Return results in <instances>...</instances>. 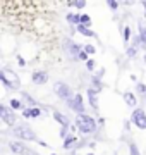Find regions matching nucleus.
Masks as SVG:
<instances>
[{
  "label": "nucleus",
  "instance_id": "obj_1",
  "mask_svg": "<svg viewBox=\"0 0 146 155\" xmlns=\"http://www.w3.org/2000/svg\"><path fill=\"white\" fill-rule=\"evenodd\" d=\"M74 124H76V127H78V133L81 134V136H90L91 133H95L96 127H98L96 119H95V117H91V116H88V114L76 116Z\"/></svg>",
  "mask_w": 146,
  "mask_h": 155
},
{
  "label": "nucleus",
  "instance_id": "obj_2",
  "mask_svg": "<svg viewBox=\"0 0 146 155\" xmlns=\"http://www.w3.org/2000/svg\"><path fill=\"white\" fill-rule=\"evenodd\" d=\"M11 134L19 141H36L38 143V136L34 133V129L28 124H17L11 129Z\"/></svg>",
  "mask_w": 146,
  "mask_h": 155
},
{
  "label": "nucleus",
  "instance_id": "obj_3",
  "mask_svg": "<svg viewBox=\"0 0 146 155\" xmlns=\"http://www.w3.org/2000/svg\"><path fill=\"white\" fill-rule=\"evenodd\" d=\"M0 81L4 83V86H5L7 90H11V91L21 88V79L17 76V72L11 71V69H7V67H2V69H0Z\"/></svg>",
  "mask_w": 146,
  "mask_h": 155
},
{
  "label": "nucleus",
  "instance_id": "obj_4",
  "mask_svg": "<svg viewBox=\"0 0 146 155\" xmlns=\"http://www.w3.org/2000/svg\"><path fill=\"white\" fill-rule=\"evenodd\" d=\"M62 47H64V52L69 55V59H71V61L78 62L79 61V54L83 52V47H84V45L76 43V41H74V40H71V38H64Z\"/></svg>",
  "mask_w": 146,
  "mask_h": 155
},
{
  "label": "nucleus",
  "instance_id": "obj_5",
  "mask_svg": "<svg viewBox=\"0 0 146 155\" xmlns=\"http://www.w3.org/2000/svg\"><path fill=\"white\" fill-rule=\"evenodd\" d=\"M53 91H55L57 97L60 100H64L65 104H67L71 98H74V95H76V91H74L67 83H64V81H57V83L53 84Z\"/></svg>",
  "mask_w": 146,
  "mask_h": 155
},
{
  "label": "nucleus",
  "instance_id": "obj_6",
  "mask_svg": "<svg viewBox=\"0 0 146 155\" xmlns=\"http://www.w3.org/2000/svg\"><path fill=\"white\" fill-rule=\"evenodd\" d=\"M0 119L4 121V124H7V126H17V116H16V112L12 110L9 105H5V104H2L0 105Z\"/></svg>",
  "mask_w": 146,
  "mask_h": 155
},
{
  "label": "nucleus",
  "instance_id": "obj_7",
  "mask_svg": "<svg viewBox=\"0 0 146 155\" xmlns=\"http://www.w3.org/2000/svg\"><path fill=\"white\" fill-rule=\"evenodd\" d=\"M129 122L132 126H136L138 129H146V112H144V109H143V107L134 109L132 114H131Z\"/></svg>",
  "mask_w": 146,
  "mask_h": 155
},
{
  "label": "nucleus",
  "instance_id": "obj_8",
  "mask_svg": "<svg viewBox=\"0 0 146 155\" xmlns=\"http://www.w3.org/2000/svg\"><path fill=\"white\" fill-rule=\"evenodd\" d=\"M67 107L72 112H76V116H81V114H86V107H84V100H83V95L76 93L74 98H71L67 102Z\"/></svg>",
  "mask_w": 146,
  "mask_h": 155
},
{
  "label": "nucleus",
  "instance_id": "obj_9",
  "mask_svg": "<svg viewBox=\"0 0 146 155\" xmlns=\"http://www.w3.org/2000/svg\"><path fill=\"white\" fill-rule=\"evenodd\" d=\"M86 95H88V102H90V107L93 109L95 112H98V109H100V102H98V91H96L95 88H88L86 90Z\"/></svg>",
  "mask_w": 146,
  "mask_h": 155
},
{
  "label": "nucleus",
  "instance_id": "obj_10",
  "mask_svg": "<svg viewBox=\"0 0 146 155\" xmlns=\"http://www.w3.org/2000/svg\"><path fill=\"white\" fill-rule=\"evenodd\" d=\"M31 81H33V84H38V86L46 84L48 83V72L46 71H34L31 74Z\"/></svg>",
  "mask_w": 146,
  "mask_h": 155
},
{
  "label": "nucleus",
  "instance_id": "obj_11",
  "mask_svg": "<svg viewBox=\"0 0 146 155\" xmlns=\"http://www.w3.org/2000/svg\"><path fill=\"white\" fill-rule=\"evenodd\" d=\"M122 98H124V102H125V105L131 107L132 110H134V109H138V105H139V104H138V97H136L134 91H124Z\"/></svg>",
  "mask_w": 146,
  "mask_h": 155
},
{
  "label": "nucleus",
  "instance_id": "obj_12",
  "mask_svg": "<svg viewBox=\"0 0 146 155\" xmlns=\"http://www.w3.org/2000/svg\"><path fill=\"white\" fill-rule=\"evenodd\" d=\"M53 119H55V122H59L60 124V127H71L72 126V122H71V119H69L65 114H62V112H59V110H53Z\"/></svg>",
  "mask_w": 146,
  "mask_h": 155
},
{
  "label": "nucleus",
  "instance_id": "obj_13",
  "mask_svg": "<svg viewBox=\"0 0 146 155\" xmlns=\"http://www.w3.org/2000/svg\"><path fill=\"white\" fill-rule=\"evenodd\" d=\"M9 148H11V152L12 153H17V155H23L24 152H28V148L24 147V143L23 141H19V140H12L11 143H9Z\"/></svg>",
  "mask_w": 146,
  "mask_h": 155
},
{
  "label": "nucleus",
  "instance_id": "obj_14",
  "mask_svg": "<svg viewBox=\"0 0 146 155\" xmlns=\"http://www.w3.org/2000/svg\"><path fill=\"white\" fill-rule=\"evenodd\" d=\"M21 100H23L24 107L28 105L29 109H34V107H38V102L31 97V95L28 93V91H21Z\"/></svg>",
  "mask_w": 146,
  "mask_h": 155
},
{
  "label": "nucleus",
  "instance_id": "obj_15",
  "mask_svg": "<svg viewBox=\"0 0 146 155\" xmlns=\"http://www.w3.org/2000/svg\"><path fill=\"white\" fill-rule=\"evenodd\" d=\"M65 21H67L71 26L78 28L79 24H81V14H78V12H67V16H65Z\"/></svg>",
  "mask_w": 146,
  "mask_h": 155
},
{
  "label": "nucleus",
  "instance_id": "obj_16",
  "mask_svg": "<svg viewBox=\"0 0 146 155\" xmlns=\"http://www.w3.org/2000/svg\"><path fill=\"white\" fill-rule=\"evenodd\" d=\"M76 31H78L79 35H83V36H88V38H96V33L93 31L91 28H86V26H83V24H79L78 28H76Z\"/></svg>",
  "mask_w": 146,
  "mask_h": 155
},
{
  "label": "nucleus",
  "instance_id": "obj_17",
  "mask_svg": "<svg viewBox=\"0 0 146 155\" xmlns=\"http://www.w3.org/2000/svg\"><path fill=\"white\" fill-rule=\"evenodd\" d=\"M78 136H76V134H71V136H69V138H65L64 140V145H62V147H64V148L65 150H71V148H76V145H78Z\"/></svg>",
  "mask_w": 146,
  "mask_h": 155
},
{
  "label": "nucleus",
  "instance_id": "obj_18",
  "mask_svg": "<svg viewBox=\"0 0 146 155\" xmlns=\"http://www.w3.org/2000/svg\"><path fill=\"white\" fill-rule=\"evenodd\" d=\"M9 107H11L14 112H16V110L23 112L24 109H26V107H24V104H23V100H19V98H11V100H9Z\"/></svg>",
  "mask_w": 146,
  "mask_h": 155
},
{
  "label": "nucleus",
  "instance_id": "obj_19",
  "mask_svg": "<svg viewBox=\"0 0 146 155\" xmlns=\"http://www.w3.org/2000/svg\"><path fill=\"white\" fill-rule=\"evenodd\" d=\"M91 88H95L98 93L103 90V83H101V78L100 76H93V78H91Z\"/></svg>",
  "mask_w": 146,
  "mask_h": 155
},
{
  "label": "nucleus",
  "instance_id": "obj_20",
  "mask_svg": "<svg viewBox=\"0 0 146 155\" xmlns=\"http://www.w3.org/2000/svg\"><path fill=\"white\" fill-rule=\"evenodd\" d=\"M65 5H67V7H76V9H84L86 2H84V0H69Z\"/></svg>",
  "mask_w": 146,
  "mask_h": 155
},
{
  "label": "nucleus",
  "instance_id": "obj_21",
  "mask_svg": "<svg viewBox=\"0 0 146 155\" xmlns=\"http://www.w3.org/2000/svg\"><path fill=\"white\" fill-rule=\"evenodd\" d=\"M122 40H124V43H125V45L129 43V40H131V28H129V26H124V29H122Z\"/></svg>",
  "mask_w": 146,
  "mask_h": 155
},
{
  "label": "nucleus",
  "instance_id": "obj_22",
  "mask_svg": "<svg viewBox=\"0 0 146 155\" xmlns=\"http://www.w3.org/2000/svg\"><path fill=\"white\" fill-rule=\"evenodd\" d=\"M139 40L143 47H146V26L144 24H139Z\"/></svg>",
  "mask_w": 146,
  "mask_h": 155
},
{
  "label": "nucleus",
  "instance_id": "obj_23",
  "mask_svg": "<svg viewBox=\"0 0 146 155\" xmlns=\"http://www.w3.org/2000/svg\"><path fill=\"white\" fill-rule=\"evenodd\" d=\"M81 24L83 26H86V28H91V16H88V14H81Z\"/></svg>",
  "mask_w": 146,
  "mask_h": 155
},
{
  "label": "nucleus",
  "instance_id": "obj_24",
  "mask_svg": "<svg viewBox=\"0 0 146 155\" xmlns=\"http://www.w3.org/2000/svg\"><path fill=\"white\" fill-rule=\"evenodd\" d=\"M129 155H141V152H139V148H138V145L134 143V141H129Z\"/></svg>",
  "mask_w": 146,
  "mask_h": 155
},
{
  "label": "nucleus",
  "instance_id": "obj_25",
  "mask_svg": "<svg viewBox=\"0 0 146 155\" xmlns=\"http://www.w3.org/2000/svg\"><path fill=\"white\" fill-rule=\"evenodd\" d=\"M136 91H138V95H141L143 98H146V84L144 83H138L136 84Z\"/></svg>",
  "mask_w": 146,
  "mask_h": 155
},
{
  "label": "nucleus",
  "instance_id": "obj_26",
  "mask_svg": "<svg viewBox=\"0 0 146 155\" xmlns=\"http://www.w3.org/2000/svg\"><path fill=\"white\" fill-rule=\"evenodd\" d=\"M107 7H108L112 12H115L119 7H120V2H117V0H108V2H107Z\"/></svg>",
  "mask_w": 146,
  "mask_h": 155
},
{
  "label": "nucleus",
  "instance_id": "obj_27",
  "mask_svg": "<svg viewBox=\"0 0 146 155\" xmlns=\"http://www.w3.org/2000/svg\"><path fill=\"white\" fill-rule=\"evenodd\" d=\"M83 48H84V52L88 54V55H95V54H96V47H95V45H91V43H86Z\"/></svg>",
  "mask_w": 146,
  "mask_h": 155
},
{
  "label": "nucleus",
  "instance_id": "obj_28",
  "mask_svg": "<svg viewBox=\"0 0 146 155\" xmlns=\"http://www.w3.org/2000/svg\"><path fill=\"white\" fill-rule=\"evenodd\" d=\"M125 55L131 57V59L136 57V55H138V48H134V47H127V48H125Z\"/></svg>",
  "mask_w": 146,
  "mask_h": 155
},
{
  "label": "nucleus",
  "instance_id": "obj_29",
  "mask_svg": "<svg viewBox=\"0 0 146 155\" xmlns=\"http://www.w3.org/2000/svg\"><path fill=\"white\" fill-rule=\"evenodd\" d=\"M41 116H43V112H41V109H40V107L31 109V119H36V117H41Z\"/></svg>",
  "mask_w": 146,
  "mask_h": 155
},
{
  "label": "nucleus",
  "instance_id": "obj_30",
  "mask_svg": "<svg viewBox=\"0 0 146 155\" xmlns=\"http://www.w3.org/2000/svg\"><path fill=\"white\" fill-rule=\"evenodd\" d=\"M86 69L91 71V72L95 71V69H96V61H95V59H90V61L86 62Z\"/></svg>",
  "mask_w": 146,
  "mask_h": 155
},
{
  "label": "nucleus",
  "instance_id": "obj_31",
  "mask_svg": "<svg viewBox=\"0 0 146 155\" xmlns=\"http://www.w3.org/2000/svg\"><path fill=\"white\" fill-rule=\"evenodd\" d=\"M21 114H23L24 119H31V109H29V107H26V109H24V110L21 112Z\"/></svg>",
  "mask_w": 146,
  "mask_h": 155
},
{
  "label": "nucleus",
  "instance_id": "obj_32",
  "mask_svg": "<svg viewBox=\"0 0 146 155\" xmlns=\"http://www.w3.org/2000/svg\"><path fill=\"white\" fill-rule=\"evenodd\" d=\"M16 59H17V62H19V66L21 67H26V61H24L21 55H16Z\"/></svg>",
  "mask_w": 146,
  "mask_h": 155
},
{
  "label": "nucleus",
  "instance_id": "obj_33",
  "mask_svg": "<svg viewBox=\"0 0 146 155\" xmlns=\"http://www.w3.org/2000/svg\"><path fill=\"white\" fill-rule=\"evenodd\" d=\"M38 145H40V147H43V148H48V143H46V141H41V140H38Z\"/></svg>",
  "mask_w": 146,
  "mask_h": 155
},
{
  "label": "nucleus",
  "instance_id": "obj_34",
  "mask_svg": "<svg viewBox=\"0 0 146 155\" xmlns=\"http://www.w3.org/2000/svg\"><path fill=\"white\" fill-rule=\"evenodd\" d=\"M131 81H134L136 84L139 83V81H138V76H136V74H131Z\"/></svg>",
  "mask_w": 146,
  "mask_h": 155
},
{
  "label": "nucleus",
  "instance_id": "obj_35",
  "mask_svg": "<svg viewBox=\"0 0 146 155\" xmlns=\"http://www.w3.org/2000/svg\"><path fill=\"white\" fill-rule=\"evenodd\" d=\"M98 124H100V126H103V124H105V119H103V117H98Z\"/></svg>",
  "mask_w": 146,
  "mask_h": 155
},
{
  "label": "nucleus",
  "instance_id": "obj_36",
  "mask_svg": "<svg viewBox=\"0 0 146 155\" xmlns=\"http://www.w3.org/2000/svg\"><path fill=\"white\" fill-rule=\"evenodd\" d=\"M23 155H33V152H31V150H28V152H24Z\"/></svg>",
  "mask_w": 146,
  "mask_h": 155
},
{
  "label": "nucleus",
  "instance_id": "obj_37",
  "mask_svg": "<svg viewBox=\"0 0 146 155\" xmlns=\"http://www.w3.org/2000/svg\"><path fill=\"white\" fill-rule=\"evenodd\" d=\"M88 155H95V153H93V152H90V153H88Z\"/></svg>",
  "mask_w": 146,
  "mask_h": 155
},
{
  "label": "nucleus",
  "instance_id": "obj_38",
  "mask_svg": "<svg viewBox=\"0 0 146 155\" xmlns=\"http://www.w3.org/2000/svg\"><path fill=\"white\" fill-rule=\"evenodd\" d=\"M52 155H57V153H52Z\"/></svg>",
  "mask_w": 146,
  "mask_h": 155
}]
</instances>
